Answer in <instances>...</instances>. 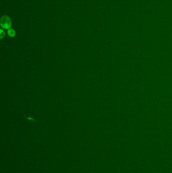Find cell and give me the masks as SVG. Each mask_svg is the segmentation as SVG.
Listing matches in <instances>:
<instances>
[{"label": "cell", "instance_id": "obj_1", "mask_svg": "<svg viewBox=\"0 0 172 173\" xmlns=\"http://www.w3.org/2000/svg\"><path fill=\"white\" fill-rule=\"evenodd\" d=\"M1 25L2 28L4 29H9L11 28L12 25L11 20L10 17L7 15H4L1 20Z\"/></svg>", "mask_w": 172, "mask_h": 173}, {"label": "cell", "instance_id": "obj_2", "mask_svg": "<svg viewBox=\"0 0 172 173\" xmlns=\"http://www.w3.org/2000/svg\"><path fill=\"white\" fill-rule=\"evenodd\" d=\"M8 34L10 37H14V36H15V34H16L15 31L13 29L10 28L8 30Z\"/></svg>", "mask_w": 172, "mask_h": 173}, {"label": "cell", "instance_id": "obj_3", "mask_svg": "<svg viewBox=\"0 0 172 173\" xmlns=\"http://www.w3.org/2000/svg\"><path fill=\"white\" fill-rule=\"evenodd\" d=\"M0 31H1V32H0V34H1V36H0V37H1V39H3V38H4V36H5V32H4V31H3V29H1V30H0Z\"/></svg>", "mask_w": 172, "mask_h": 173}]
</instances>
